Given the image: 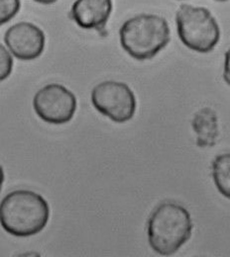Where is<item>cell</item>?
Instances as JSON below:
<instances>
[{
	"label": "cell",
	"mask_w": 230,
	"mask_h": 257,
	"mask_svg": "<svg viewBox=\"0 0 230 257\" xmlns=\"http://www.w3.org/2000/svg\"><path fill=\"white\" fill-rule=\"evenodd\" d=\"M4 179H5V175H4V170H3L2 166L0 165V192H1V189H2V185H3Z\"/></svg>",
	"instance_id": "14"
},
{
	"label": "cell",
	"mask_w": 230,
	"mask_h": 257,
	"mask_svg": "<svg viewBox=\"0 0 230 257\" xmlns=\"http://www.w3.org/2000/svg\"><path fill=\"white\" fill-rule=\"evenodd\" d=\"M50 208L38 193L15 190L6 195L0 203V225L5 231L28 237L42 231L48 224Z\"/></svg>",
	"instance_id": "1"
},
{
	"label": "cell",
	"mask_w": 230,
	"mask_h": 257,
	"mask_svg": "<svg viewBox=\"0 0 230 257\" xmlns=\"http://www.w3.org/2000/svg\"><path fill=\"white\" fill-rule=\"evenodd\" d=\"M33 107L42 121L62 125L72 119L76 111V98L62 84H48L35 94Z\"/></svg>",
	"instance_id": "6"
},
{
	"label": "cell",
	"mask_w": 230,
	"mask_h": 257,
	"mask_svg": "<svg viewBox=\"0 0 230 257\" xmlns=\"http://www.w3.org/2000/svg\"><path fill=\"white\" fill-rule=\"evenodd\" d=\"M92 103L100 114L115 123L130 121L137 106L130 87L114 80H106L98 84L92 91Z\"/></svg>",
	"instance_id": "5"
},
{
	"label": "cell",
	"mask_w": 230,
	"mask_h": 257,
	"mask_svg": "<svg viewBox=\"0 0 230 257\" xmlns=\"http://www.w3.org/2000/svg\"><path fill=\"white\" fill-rule=\"evenodd\" d=\"M191 214L175 202L161 203L148 220L147 234L150 246L160 255L176 253L193 232Z\"/></svg>",
	"instance_id": "2"
},
{
	"label": "cell",
	"mask_w": 230,
	"mask_h": 257,
	"mask_svg": "<svg viewBox=\"0 0 230 257\" xmlns=\"http://www.w3.org/2000/svg\"><path fill=\"white\" fill-rule=\"evenodd\" d=\"M216 1H228V0H216Z\"/></svg>",
	"instance_id": "16"
},
{
	"label": "cell",
	"mask_w": 230,
	"mask_h": 257,
	"mask_svg": "<svg viewBox=\"0 0 230 257\" xmlns=\"http://www.w3.org/2000/svg\"><path fill=\"white\" fill-rule=\"evenodd\" d=\"M212 178L218 192L230 200V154L215 158L212 162Z\"/></svg>",
	"instance_id": "10"
},
{
	"label": "cell",
	"mask_w": 230,
	"mask_h": 257,
	"mask_svg": "<svg viewBox=\"0 0 230 257\" xmlns=\"http://www.w3.org/2000/svg\"><path fill=\"white\" fill-rule=\"evenodd\" d=\"M36 2H39V3H42V4H53L55 3L57 0H34Z\"/></svg>",
	"instance_id": "15"
},
{
	"label": "cell",
	"mask_w": 230,
	"mask_h": 257,
	"mask_svg": "<svg viewBox=\"0 0 230 257\" xmlns=\"http://www.w3.org/2000/svg\"><path fill=\"white\" fill-rule=\"evenodd\" d=\"M4 42L15 58L21 61H32L43 54L46 36L33 23L19 22L5 33Z\"/></svg>",
	"instance_id": "7"
},
{
	"label": "cell",
	"mask_w": 230,
	"mask_h": 257,
	"mask_svg": "<svg viewBox=\"0 0 230 257\" xmlns=\"http://www.w3.org/2000/svg\"><path fill=\"white\" fill-rule=\"evenodd\" d=\"M176 23L180 40L190 50L206 54L219 42V26L204 7L181 5L176 14Z\"/></svg>",
	"instance_id": "4"
},
{
	"label": "cell",
	"mask_w": 230,
	"mask_h": 257,
	"mask_svg": "<svg viewBox=\"0 0 230 257\" xmlns=\"http://www.w3.org/2000/svg\"><path fill=\"white\" fill-rule=\"evenodd\" d=\"M13 69V59L4 46L0 44V81L9 77Z\"/></svg>",
	"instance_id": "12"
},
{
	"label": "cell",
	"mask_w": 230,
	"mask_h": 257,
	"mask_svg": "<svg viewBox=\"0 0 230 257\" xmlns=\"http://www.w3.org/2000/svg\"><path fill=\"white\" fill-rule=\"evenodd\" d=\"M223 78L225 82L230 85V49L225 53L224 68H223Z\"/></svg>",
	"instance_id": "13"
},
{
	"label": "cell",
	"mask_w": 230,
	"mask_h": 257,
	"mask_svg": "<svg viewBox=\"0 0 230 257\" xmlns=\"http://www.w3.org/2000/svg\"><path fill=\"white\" fill-rule=\"evenodd\" d=\"M123 50L137 61L153 59L169 44L170 27L166 19L154 14H140L123 23L119 30Z\"/></svg>",
	"instance_id": "3"
},
{
	"label": "cell",
	"mask_w": 230,
	"mask_h": 257,
	"mask_svg": "<svg viewBox=\"0 0 230 257\" xmlns=\"http://www.w3.org/2000/svg\"><path fill=\"white\" fill-rule=\"evenodd\" d=\"M192 126L197 135V146L211 148L215 146L218 137V119L211 108H202L195 114Z\"/></svg>",
	"instance_id": "9"
},
{
	"label": "cell",
	"mask_w": 230,
	"mask_h": 257,
	"mask_svg": "<svg viewBox=\"0 0 230 257\" xmlns=\"http://www.w3.org/2000/svg\"><path fill=\"white\" fill-rule=\"evenodd\" d=\"M20 0H0V26L9 22L19 12Z\"/></svg>",
	"instance_id": "11"
},
{
	"label": "cell",
	"mask_w": 230,
	"mask_h": 257,
	"mask_svg": "<svg viewBox=\"0 0 230 257\" xmlns=\"http://www.w3.org/2000/svg\"><path fill=\"white\" fill-rule=\"evenodd\" d=\"M112 6V0H75L69 17L83 29L105 32Z\"/></svg>",
	"instance_id": "8"
}]
</instances>
